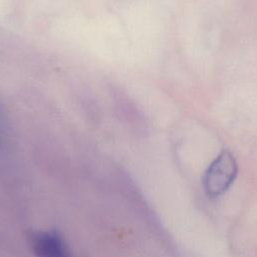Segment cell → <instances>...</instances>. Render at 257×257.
<instances>
[{"instance_id": "1", "label": "cell", "mask_w": 257, "mask_h": 257, "mask_svg": "<svg viewBox=\"0 0 257 257\" xmlns=\"http://www.w3.org/2000/svg\"><path fill=\"white\" fill-rule=\"evenodd\" d=\"M238 174V164L228 150H222L208 166L203 180L205 193L210 198L223 195L234 183Z\"/></svg>"}, {"instance_id": "2", "label": "cell", "mask_w": 257, "mask_h": 257, "mask_svg": "<svg viewBox=\"0 0 257 257\" xmlns=\"http://www.w3.org/2000/svg\"><path fill=\"white\" fill-rule=\"evenodd\" d=\"M36 257H72L61 235L56 231H39L30 236Z\"/></svg>"}]
</instances>
